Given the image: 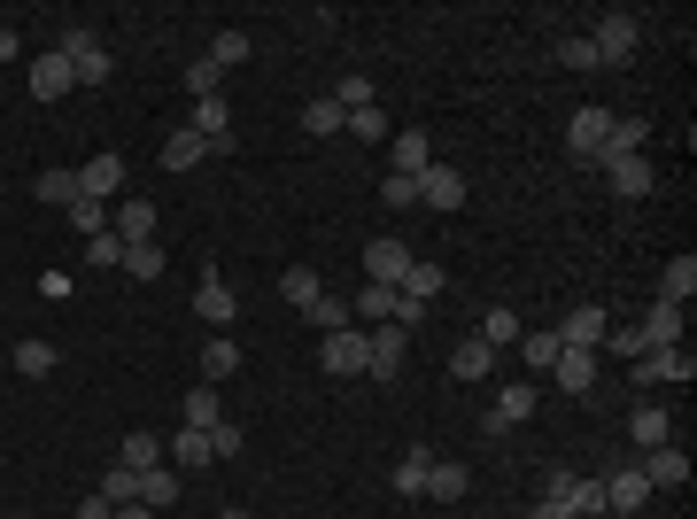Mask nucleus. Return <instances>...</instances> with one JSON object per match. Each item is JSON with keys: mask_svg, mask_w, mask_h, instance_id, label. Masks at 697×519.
<instances>
[{"mask_svg": "<svg viewBox=\"0 0 697 519\" xmlns=\"http://www.w3.org/2000/svg\"><path fill=\"white\" fill-rule=\"evenodd\" d=\"M55 55L78 70V86H109V47H101L94 23H62V47H55Z\"/></svg>", "mask_w": 697, "mask_h": 519, "instance_id": "obj_1", "label": "nucleus"}, {"mask_svg": "<svg viewBox=\"0 0 697 519\" xmlns=\"http://www.w3.org/2000/svg\"><path fill=\"white\" fill-rule=\"evenodd\" d=\"M690 380H697L690 349H644L636 356V388H690Z\"/></svg>", "mask_w": 697, "mask_h": 519, "instance_id": "obj_2", "label": "nucleus"}, {"mask_svg": "<svg viewBox=\"0 0 697 519\" xmlns=\"http://www.w3.org/2000/svg\"><path fill=\"white\" fill-rule=\"evenodd\" d=\"M411 264H419V256H411V248H403L395 233L364 241V280H372V287H403V272H411Z\"/></svg>", "mask_w": 697, "mask_h": 519, "instance_id": "obj_3", "label": "nucleus"}, {"mask_svg": "<svg viewBox=\"0 0 697 519\" xmlns=\"http://www.w3.org/2000/svg\"><path fill=\"white\" fill-rule=\"evenodd\" d=\"M605 140H612V109H573V125H566V148H573L581 164H605Z\"/></svg>", "mask_w": 697, "mask_h": 519, "instance_id": "obj_4", "label": "nucleus"}, {"mask_svg": "<svg viewBox=\"0 0 697 519\" xmlns=\"http://www.w3.org/2000/svg\"><path fill=\"white\" fill-rule=\"evenodd\" d=\"M419 209H465V172H450V164H426L419 172Z\"/></svg>", "mask_w": 697, "mask_h": 519, "instance_id": "obj_5", "label": "nucleus"}, {"mask_svg": "<svg viewBox=\"0 0 697 519\" xmlns=\"http://www.w3.org/2000/svg\"><path fill=\"white\" fill-rule=\"evenodd\" d=\"M534 403H542V388L534 380H512V388H497V411H489V434H512L534 419Z\"/></svg>", "mask_w": 697, "mask_h": 519, "instance_id": "obj_6", "label": "nucleus"}, {"mask_svg": "<svg viewBox=\"0 0 697 519\" xmlns=\"http://www.w3.org/2000/svg\"><path fill=\"white\" fill-rule=\"evenodd\" d=\"M403 342H411L403 326H372V334H364V372H372V380H395V372H403Z\"/></svg>", "mask_w": 697, "mask_h": 519, "instance_id": "obj_7", "label": "nucleus"}, {"mask_svg": "<svg viewBox=\"0 0 697 519\" xmlns=\"http://www.w3.org/2000/svg\"><path fill=\"white\" fill-rule=\"evenodd\" d=\"M636 39H644V23H636V16H605V23L589 31L597 62H628V55H636Z\"/></svg>", "mask_w": 697, "mask_h": 519, "instance_id": "obj_8", "label": "nucleus"}, {"mask_svg": "<svg viewBox=\"0 0 697 519\" xmlns=\"http://www.w3.org/2000/svg\"><path fill=\"white\" fill-rule=\"evenodd\" d=\"M186 133H202V140H209V156H225V148H233V109H225V94H209V101H194V117H186Z\"/></svg>", "mask_w": 697, "mask_h": 519, "instance_id": "obj_9", "label": "nucleus"}, {"mask_svg": "<svg viewBox=\"0 0 697 519\" xmlns=\"http://www.w3.org/2000/svg\"><path fill=\"white\" fill-rule=\"evenodd\" d=\"M62 94H78V70H70V62L47 47V55L31 62V101H62Z\"/></svg>", "mask_w": 697, "mask_h": 519, "instance_id": "obj_10", "label": "nucleus"}, {"mask_svg": "<svg viewBox=\"0 0 697 519\" xmlns=\"http://www.w3.org/2000/svg\"><path fill=\"white\" fill-rule=\"evenodd\" d=\"M644 481H651V489H690V458H683V442L644 450Z\"/></svg>", "mask_w": 697, "mask_h": 519, "instance_id": "obj_11", "label": "nucleus"}, {"mask_svg": "<svg viewBox=\"0 0 697 519\" xmlns=\"http://www.w3.org/2000/svg\"><path fill=\"white\" fill-rule=\"evenodd\" d=\"M605 334H612V319H605L597 303L566 311V326H558V342H566V349H605Z\"/></svg>", "mask_w": 697, "mask_h": 519, "instance_id": "obj_12", "label": "nucleus"}, {"mask_svg": "<svg viewBox=\"0 0 697 519\" xmlns=\"http://www.w3.org/2000/svg\"><path fill=\"white\" fill-rule=\"evenodd\" d=\"M318 364H326L334 380H348V372H364V334H356V326H342V334H326V342H318Z\"/></svg>", "mask_w": 697, "mask_h": 519, "instance_id": "obj_13", "label": "nucleus"}, {"mask_svg": "<svg viewBox=\"0 0 697 519\" xmlns=\"http://www.w3.org/2000/svg\"><path fill=\"white\" fill-rule=\"evenodd\" d=\"M605 178H612L620 202H644L651 194V156H605Z\"/></svg>", "mask_w": 697, "mask_h": 519, "instance_id": "obj_14", "label": "nucleus"}, {"mask_svg": "<svg viewBox=\"0 0 697 519\" xmlns=\"http://www.w3.org/2000/svg\"><path fill=\"white\" fill-rule=\"evenodd\" d=\"M628 442H636V450H659V442H675V419H667V403H636V411H628Z\"/></svg>", "mask_w": 697, "mask_h": 519, "instance_id": "obj_15", "label": "nucleus"}, {"mask_svg": "<svg viewBox=\"0 0 697 519\" xmlns=\"http://www.w3.org/2000/svg\"><path fill=\"white\" fill-rule=\"evenodd\" d=\"M651 505V481H644V466H620L612 481H605V512H644Z\"/></svg>", "mask_w": 697, "mask_h": 519, "instance_id": "obj_16", "label": "nucleus"}, {"mask_svg": "<svg viewBox=\"0 0 697 519\" xmlns=\"http://www.w3.org/2000/svg\"><path fill=\"white\" fill-rule=\"evenodd\" d=\"M387 164H395V178H419L434 164V140L426 133H387Z\"/></svg>", "mask_w": 697, "mask_h": 519, "instance_id": "obj_17", "label": "nucleus"}, {"mask_svg": "<svg viewBox=\"0 0 697 519\" xmlns=\"http://www.w3.org/2000/svg\"><path fill=\"white\" fill-rule=\"evenodd\" d=\"M78 186H86V202H109V209H117V186H125V156H94V164L78 172Z\"/></svg>", "mask_w": 697, "mask_h": 519, "instance_id": "obj_18", "label": "nucleus"}, {"mask_svg": "<svg viewBox=\"0 0 697 519\" xmlns=\"http://www.w3.org/2000/svg\"><path fill=\"white\" fill-rule=\"evenodd\" d=\"M550 372H558V388H566V395H589V388H597V349H558V364H550Z\"/></svg>", "mask_w": 697, "mask_h": 519, "instance_id": "obj_19", "label": "nucleus"}, {"mask_svg": "<svg viewBox=\"0 0 697 519\" xmlns=\"http://www.w3.org/2000/svg\"><path fill=\"white\" fill-rule=\"evenodd\" d=\"M109 217H117V241H125V248H140V241H156V202H117Z\"/></svg>", "mask_w": 697, "mask_h": 519, "instance_id": "obj_20", "label": "nucleus"}, {"mask_svg": "<svg viewBox=\"0 0 697 519\" xmlns=\"http://www.w3.org/2000/svg\"><path fill=\"white\" fill-rule=\"evenodd\" d=\"M194 311H202V319H209V326H233V319H240V303H233V287H225V280H217V272H209V280H202V287H194Z\"/></svg>", "mask_w": 697, "mask_h": 519, "instance_id": "obj_21", "label": "nucleus"}, {"mask_svg": "<svg viewBox=\"0 0 697 519\" xmlns=\"http://www.w3.org/2000/svg\"><path fill=\"white\" fill-rule=\"evenodd\" d=\"M644 342L651 349H683V303H651V311H644Z\"/></svg>", "mask_w": 697, "mask_h": 519, "instance_id": "obj_22", "label": "nucleus"}, {"mask_svg": "<svg viewBox=\"0 0 697 519\" xmlns=\"http://www.w3.org/2000/svg\"><path fill=\"white\" fill-rule=\"evenodd\" d=\"M465 489H473V473H465L458 458H434V466H426V497H442V505H458Z\"/></svg>", "mask_w": 697, "mask_h": 519, "instance_id": "obj_23", "label": "nucleus"}, {"mask_svg": "<svg viewBox=\"0 0 697 519\" xmlns=\"http://www.w3.org/2000/svg\"><path fill=\"white\" fill-rule=\"evenodd\" d=\"M194 164H209V140H202V133H186V125H178L171 140H164V172H194Z\"/></svg>", "mask_w": 697, "mask_h": 519, "instance_id": "obj_24", "label": "nucleus"}, {"mask_svg": "<svg viewBox=\"0 0 697 519\" xmlns=\"http://www.w3.org/2000/svg\"><path fill=\"white\" fill-rule=\"evenodd\" d=\"M233 372H240V342L233 334H209L202 342V380H233Z\"/></svg>", "mask_w": 697, "mask_h": 519, "instance_id": "obj_25", "label": "nucleus"}, {"mask_svg": "<svg viewBox=\"0 0 697 519\" xmlns=\"http://www.w3.org/2000/svg\"><path fill=\"white\" fill-rule=\"evenodd\" d=\"M489 364H497V349L481 342V334H473V342H458V349H450V372H458V380H489Z\"/></svg>", "mask_w": 697, "mask_h": 519, "instance_id": "obj_26", "label": "nucleus"}, {"mask_svg": "<svg viewBox=\"0 0 697 519\" xmlns=\"http://www.w3.org/2000/svg\"><path fill=\"white\" fill-rule=\"evenodd\" d=\"M342 125H348V109H342V101H334V94H318V101L303 109V133H318V140H334Z\"/></svg>", "mask_w": 697, "mask_h": 519, "instance_id": "obj_27", "label": "nucleus"}, {"mask_svg": "<svg viewBox=\"0 0 697 519\" xmlns=\"http://www.w3.org/2000/svg\"><path fill=\"white\" fill-rule=\"evenodd\" d=\"M140 505H148V512H171V505H178V473H171V466L140 473Z\"/></svg>", "mask_w": 697, "mask_h": 519, "instance_id": "obj_28", "label": "nucleus"}, {"mask_svg": "<svg viewBox=\"0 0 697 519\" xmlns=\"http://www.w3.org/2000/svg\"><path fill=\"white\" fill-rule=\"evenodd\" d=\"M697 295V256H675L667 280H659V303H690Z\"/></svg>", "mask_w": 697, "mask_h": 519, "instance_id": "obj_29", "label": "nucleus"}, {"mask_svg": "<svg viewBox=\"0 0 697 519\" xmlns=\"http://www.w3.org/2000/svg\"><path fill=\"white\" fill-rule=\"evenodd\" d=\"M644 140H651V125H644V117H612V140H605V156H644Z\"/></svg>", "mask_w": 697, "mask_h": 519, "instance_id": "obj_30", "label": "nucleus"}, {"mask_svg": "<svg viewBox=\"0 0 697 519\" xmlns=\"http://www.w3.org/2000/svg\"><path fill=\"white\" fill-rule=\"evenodd\" d=\"M279 295H287L295 311H311V303H318L326 287H318V272H311V264H295V272H279Z\"/></svg>", "mask_w": 697, "mask_h": 519, "instance_id": "obj_31", "label": "nucleus"}, {"mask_svg": "<svg viewBox=\"0 0 697 519\" xmlns=\"http://www.w3.org/2000/svg\"><path fill=\"white\" fill-rule=\"evenodd\" d=\"M426 466H434V450H403L395 458V489L403 497H426Z\"/></svg>", "mask_w": 697, "mask_h": 519, "instance_id": "obj_32", "label": "nucleus"}, {"mask_svg": "<svg viewBox=\"0 0 697 519\" xmlns=\"http://www.w3.org/2000/svg\"><path fill=\"white\" fill-rule=\"evenodd\" d=\"M171 458L194 473V466H217V450H209V434L202 427H178V442H171Z\"/></svg>", "mask_w": 697, "mask_h": 519, "instance_id": "obj_33", "label": "nucleus"}, {"mask_svg": "<svg viewBox=\"0 0 697 519\" xmlns=\"http://www.w3.org/2000/svg\"><path fill=\"white\" fill-rule=\"evenodd\" d=\"M520 334H527V326H520V311H504V303H497V311L481 319V342H489V349H512Z\"/></svg>", "mask_w": 697, "mask_h": 519, "instance_id": "obj_34", "label": "nucleus"}, {"mask_svg": "<svg viewBox=\"0 0 697 519\" xmlns=\"http://www.w3.org/2000/svg\"><path fill=\"white\" fill-rule=\"evenodd\" d=\"M395 295H411V303H426V311H434V295H442V272H434V264H411Z\"/></svg>", "mask_w": 697, "mask_h": 519, "instance_id": "obj_35", "label": "nucleus"}, {"mask_svg": "<svg viewBox=\"0 0 697 519\" xmlns=\"http://www.w3.org/2000/svg\"><path fill=\"white\" fill-rule=\"evenodd\" d=\"M117 466H132V473H156V466H164V442H156V434H125V458H117Z\"/></svg>", "mask_w": 697, "mask_h": 519, "instance_id": "obj_36", "label": "nucleus"}, {"mask_svg": "<svg viewBox=\"0 0 697 519\" xmlns=\"http://www.w3.org/2000/svg\"><path fill=\"white\" fill-rule=\"evenodd\" d=\"M566 512L573 519H605V481H573V489H566Z\"/></svg>", "mask_w": 697, "mask_h": 519, "instance_id": "obj_37", "label": "nucleus"}, {"mask_svg": "<svg viewBox=\"0 0 697 519\" xmlns=\"http://www.w3.org/2000/svg\"><path fill=\"white\" fill-rule=\"evenodd\" d=\"M78 194H86V186H78V172H62V164H55V172H39V202H62V209H70Z\"/></svg>", "mask_w": 697, "mask_h": 519, "instance_id": "obj_38", "label": "nucleus"}, {"mask_svg": "<svg viewBox=\"0 0 697 519\" xmlns=\"http://www.w3.org/2000/svg\"><path fill=\"white\" fill-rule=\"evenodd\" d=\"M16 372L23 380H47L55 372V342H16Z\"/></svg>", "mask_w": 697, "mask_h": 519, "instance_id": "obj_39", "label": "nucleus"}, {"mask_svg": "<svg viewBox=\"0 0 697 519\" xmlns=\"http://www.w3.org/2000/svg\"><path fill=\"white\" fill-rule=\"evenodd\" d=\"M186 94H194V101H209V94H225V70H217L209 55H202V62H186Z\"/></svg>", "mask_w": 697, "mask_h": 519, "instance_id": "obj_40", "label": "nucleus"}, {"mask_svg": "<svg viewBox=\"0 0 697 519\" xmlns=\"http://www.w3.org/2000/svg\"><path fill=\"white\" fill-rule=\"evenodd\" d=\"M125 280H164V248H156V241L125 248Z\"/></svg>", "mask_w": 697, "mask_h": 519, "instance_id": "obj_41", "label": "nucleus"}, {"mask_svg": "<svg viewBox=\"0 0 697 519\" xmlns=\"http://www.w3.org/2000/svg\"><path fill=\"white\" fill-rule=\"evenodd\" d=\"M101 497H109V505H140V473H132V466H109V473H101Z\"/></svg>", "mask_w": 697, "mask_h": 519, "instance_id": "obj_42", "label": "nucleus"}, {"mask_svg": "<svg viewBox=\"0 0 697 519\" xmlns=\"http://www.w3.org/2000/svg\"><path fill=\"white\" fill-rule=\"evenodd\" d=\"M209 62H217V70L248 62V31H217V39H209Z\"/></svg>", "mask_w": 697, "mask_h": 519, "instance_id": "obj_43", "label": "nucleus"}, {"mask_svg": "<svg viewBox=\"0 0 697 519\" xmlns=\"http://www.w3.org/2000/svg\"><path fill=\"white\" fill-rule=\"evenodd\" d=\"M558 62H566V70H605V62H597V47H589V31L558 39Z\"/></svg>", "mask_w": 697, "mask_h": 519, "instance_id": "obj_44", "label": "nucleus"}, {"mask_svg": "<svg viewBox=\"0 0 697 519\" xmlns=\"http://www.w3.org/2000/svg\"><path fill=\"white\" fill-rule=\"evenodd\" d=\"M70 225H78L86 241H94V233H109V202H86V194H78V202H70Z\"/></svg>", "mask_w": 697, "mask_h": 519, "instance_id": "obj_45", "label": "nucleus"}, {"mask_svg": "<svg viewBox=\"0 0 697 519\" xmlns=\"http://www.w3.org/2000/svg\"><path fill=\"white\" fill-rule=\"evenodd\" d=\"M356 311H364L372 326H387V319H395V287H372V280H364V295H356Z\"/></svg>", "mask_w": 697, "mask_h": 519, "instance_id": "obj_46", "label": "nucleus"}, {"mask_svg": "<svg viewBox=\"0 0 697 519\" xmlns=\"http://www.w3.org/2000/svg\"><path fill=\"white\" fill-rule=\"evenodd\" d=\"M520 349H527V364H534V372H550V364H558V326H550V334H520Z\"/></svg>", "mask_w": 697, "mask_h": 519, "instance_id": "obj_47", "label": "nucleus"}, {"mask_svg": "<svg viewBox=\"0 0 697 519\" xmlns=\"http://www.w3.org/2000/svg\"><path fill=\"white\" fill-rule=\"evenodd\" d=\"M342 133L372 140V148H387V117H380V109H348V125H342Z\"/></svg>", "mask_w": 697, "mask_h": 519, "instance_id": "obj_48", "label": "nucleus"}, {"mask_svg": "<svg viewBox=\"0 0 697 519\" xmlns=\"http://www.w3.org/2000/svg\"><path fill=\"white\" fill-rule=\"evenodd\" d=\"M311 326H318V334H342V326H348V303H342V295H318V303H311Z\"/></svg>", "mask_w": 697, "mask_h": 519, "instance_id": "obj_49", "label": "nucleus"}, {"mask_svg": "<svg viewBox=\"0 0 697 519\" xmlns=\"http://www.w3.org/2000/svg\"><path fill=\"white\" fill-rule=\"evenodd\" d=\"M186 427H202V434H209V427H225V419H217V395H209V388H194V395H186Z\"/></svg>", "mask_w": 697, "mask_h": 519, "instance_id": "obj_50", "label": "nucleus"}, {"mask_svg": "<svg viewBox=\"0 0 697 519\" xmlns=\"http://www.w3.org/2000/svg\"><path fill=\"white\" fill-rule=\"evenodd\" d=\"M380 202H387V209H419V178H395V172H387Z\"/></svg>", "mask_w": 697, "mask_h": 519, "instance_id": "obj_51", "label": "nucleus"}, {"mask_svg": "<svg viewBox=\"0 0 697 519\" xmlns=\"http://www.w3.org/2000/svg\"><path fill=\"white\" fill-rule=\"evenodd\" d=\"M605 349H612V356H628V364H636V356H644V326H620V334H605Z\"/></svg>", "mask_w": 697, "mask_h": 519, "instance_id": "obj_52", "label": "nucleus"}, {"mask_svg": "<svg viewBox=\"0 0 697 519\" xmlns=\"http://www.w3.org/2000/svg\"><path fill=\"white\" fill-rule=\"evenodd\" d=\"M86 264H125V241H117V233H94V241H86Z\"/></svg>", "mask_w": 697, "mask_h": 519, "instance_id": "obj_53", "label": "nucleus"}, {"mask_svg": "<svg viewBox=\"0 0 697 519\" xmlns=\"http://www.w3.org/2000/svg\"><path fill=\"white\" fill-rule=\"evenodd\" d=\"M209 450L217 458H240V427H209Z\"/></svg>", "mask_w": 697, "mask_h": 519, "instance_id": "obj_54", "label": "nucleus"}, {"mask_svg": "<svg viewBox=\"0 0 697 519\" xmlns=\"http://www.w3.org/2000/svg\"><path fill=\"white\" fill-rule=\"evenodd\" d=\"M78 519H117V505H109V497H101V489H94V497H86V505H78Z\"/></svg>", "mask_w": 697, "mask_h": 519, "instance_id": "obj_55", "label": "nucleus"}, {"mask_svg": "<svg viewBox=\"0 0 697 519\" xmlns=\"http://www.w3.org/2000/svg\"><path fill=\"white\" fill-rule=\"evenodd\" d=\"M527 519H573V512H566L558 497H542V505H534V512H527Z\"/></svg>", "mask_w": 697, "mask_h": 519, "instance_id": "obj_56", "label": "nucleus"}, {"mask_svg": "<svg viewBox=\"0 0 697 519\" xmlns=\"http://www.w3.org/2000/svg\"><path fill=\"white\" fill-rule=\"evenodd\" d=\"M117 519H156V512L148 505H117Z\"/></svg>", "mask_w": 697, "mask_h": 519, "instance_id": "obj_57", "label": "nucleus"}, {"mask_svg": "<svg viewBox=\"0 0 697 519\" xmlns=\"http://www.w3.org/2000/svg\"><path fill=\"white\" fill-rule=\"evenodd\" d=\"M217 519H248V512H240V505H233V512H217Z\"/></svg>", "mask_w": 697, "mask_h": 519, "instance_id": "obj_58", "label": "nucleus"}, {"mask_svg": "<svg viewBox=\"0 0 697 519\" xmlns=\"http://www.w3.org/2000/svg\"><path fill=\"white\" fill-rule=\"evenodd\" d=\"M605 519H636V512H605Z\"/></svg>", "mask_w": 697, "mask_h": 519, "instance_id": "obj_59", "label": "nucleus"}, {"mask_svg": "<svg viewBox=\"0 0 697 519\" xmlns=\"http://www.w3.org/2000/svg\"><path fill=\"white\" fill-rule=\"evenodd\" d=\"M16 519H31V512H16Z\"/></svg>", "mask_w": 697, "mask_h": 519, "instance_id": "obj_60", "label": "nucleus"}, {"mask_svg": "<svg viewBox=\"0 0 697 519\" xmlns=\"http://www.w3.org/2000/svg\"><path fill=\"white\" fill-rule=\"evenodd\" d=\"M0 31H8V23H0Z\"/></svg>", "mask_w": 697, "mask_h": 519, "instance_id": "obj_61", "label": "nucleus"}]
</instances>
